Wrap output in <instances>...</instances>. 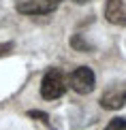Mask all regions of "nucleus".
<instances>
[{
    "label": "nucleus",
    "mask_w": 126,
    "mask_h": 130,
    "mask_svg": "<svg viewBox=\"0 0 126 130\" xmlns=\"http://www.w3.org/2000/svg\"><path fill=\"white\" fill-rule=\"evenodd\" d=\"M105 17L113 26H126V0H107Z\"/></svg>",
    "instance_id": "nucleus-4"
},
{
    "label": "nucleus",
    "mask_w": 126,
    "mask_h": 130,
    "mask_svg": "<svg viewBox=\"0 0 126 130\" xmlns=\"http://www.w3.org/2000/svg\"><path fill=\"white\" fill-rule=\"evenodd\" d=\"M45 2H49V4H53V7H58V4L62 2V0H45Z\"/></svg>",
    "instance_id": "nucleus-10"
},
{
    "label": "nucleus",
    "mask_w": 126,
    "mask_h": 130,
    "mask_svg": "<svg viewBox=\"0 0 126 130\" xmlns=\"http://www.w3.org/2000/svg\"><path fill=\"white\" fill-rule=\"evenodd\" d=\"M75 2H77V4H83V2H88V0H75Z\"/></svg>",
    "instance_id": "nucleus-11"
},
{
    "label": "nucleus",
    "mask_w": 126,
    "mask_h": 130,
    "mask_svg": "<svg viewBox=\"0 0 126 130\" xmlns=\"http://www.w3.org/2000/svg\"><path fill=\"white\" fill-rule=\"evenodd\" d=\"M11 49H13V43H0V58L11 53Z\"/></svg>",
    "instance_id": "nucleus-9"
},
{
    "label": "nucleus",
    "mask_w": 126,
    "mask_h": 130,
    "mask_svg": "<svg viewBox=\"0 0 126 130\" xmlns=\"http://www.w3.org/2000/svg\"><path fill=\"white\" fill-rule=\"evenodd\" d=\"M71 45H73L75 49H81V51H88V49H90V47H88L86 43H83V39H81L79 34H77V36H73V39H71Z\"/></svg>",
    "instance_id": "nucleus-7"
},
{
    "label": "nucleus",
    "mask_w": 126,
    "mask_h": 130,
    "mask_svg": "<svg viewBox=\"0 0 126 130\" xmlns=\"http://www.w3.org/2000/svg\"><path fill=\"white\" fill-rule=\"evenodd\" d=\"M105 130H126V117H116L105 126Z\"/></svg>",
    "instance_id": "nucleus-6"
},
{
    "label": "nucleus",
    "mask_w": 126,
    "mask_h": 130,
    "mask_svg": "<svg viewBox=\"0 0 126 130\" xmlns=\"http://www.w3.org/2000/svg\"><path fill=\"white\" fill-rule=\"evenodd\" d=\"M66 88H68V81H66L62 70L60 68H49L43 75V81H41V96L45 100H56L66 92Z\"/></svg>",
    "instance_id": "nucleus-1"
},
{
    "label": "nucleus",
    "mask_w": 126,
    "mask_h": 130,
    "mask_svg": "<svg viewBox=\"0 0 126 130\" xmlns=\"http://www.w3.org/2000/svg\"><path fill=\"white\" fill-rule=\"evenodd\" d=\"M101 107L107 111H118L126 105V81L122 83H113L111 88H107L101 96Z\"/></svg>",
    "instance_id": "nucleus-3"
},
{
    "label": "nucleus",
    "mask_w": 126,
    "mask_h": 130,
    "mask_svg": "<svg viewBox=\"0 0 126 130\" xmlns=\"http://www.w3.org/2000/svg\"><path fill=\"white\" fill-rule=\"evenodd\" d=\"M28 115H30V117H36V120H41L43 124H49V120H47V113H39V111H30Z\"/></svg>",
    "instance_id": "nucleus-8"
},
{
    "label": "nucleus",
    "mask_w": 126,
    "mask_h": 130,
    "mask_svg": "<svg viewBox=\"0 0 126 130\" xmlns=\"http://www.w3.org/2000/svg\"><path fill=\"white\" fill-rule=\"evenodd\" d=\"M94 83H96V77H94V70L90 66H79L68 75V88L75 90L81 96L90 94L94 90Z\"/></svg>",
    "instance_id": "nucleus-2"
},
{
    "label": "nucleus",
    "mask_w": 126,
    "mask_h": 130,
    "mask_svg": "<svg viewBox=\"0 0 126 130\" xmlns=\"http://www.w3.org/2000/svg\"><path fill=\"white\" fill-rule=\"evenodd\" d=\"M56 9L58 7L45 2V0H24V2H17V11L24 15H47Z\"/></svg>",
    "instance_id": "nucleus-5"
}]
</instances>
